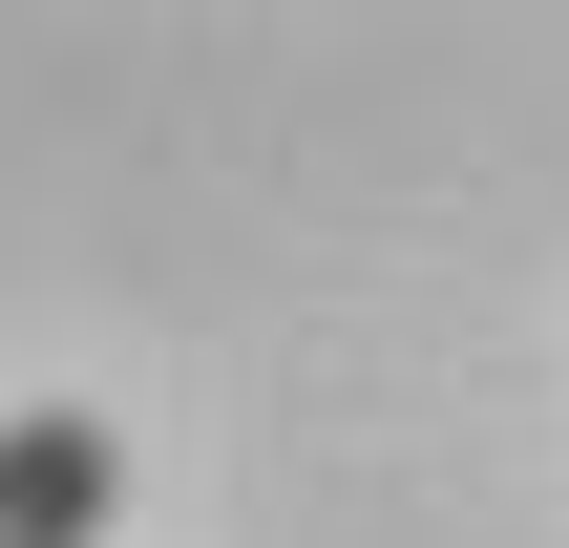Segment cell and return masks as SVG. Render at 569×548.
Masks as SVG:
<instances>
[{
  "label": "cell",
  "instance_id": "6da1fadb",
  "mask_svg": "<svg viewBox=\"0 0 569 548\" xmlns=\"http://www.w3.org/2000/svg\"><path fill=\"white\" fill-rule=\"evenodd\" d=\"M106 507H127V444H106L84 401L0 422V548H106Z\"/></svg>",
  "mask_w": 569,
  "mask_h": 548
}]
</instances>
